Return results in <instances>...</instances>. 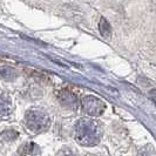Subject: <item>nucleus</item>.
<instances>
[{
    "label": "nucleus",
    "mask_w": 156,
    "mask_h": 156,
    "mask_svg": "<svg viewBox=\"0 0 156 156\" xmlns=\"http://www.w3.org/2000/svg\"><path fill=\"white\" fill-rule=\"evenodd\" d=\"M102 136V128L99 122L81 119L75 126V139L82 146H95Z\"/></svg>",
    "instance_id": "1"
},
{
    "label": "nucleus",
    "mask_w": 156,
    "mask_h": 156,
    "mask_svg": "<svg viewBox=\"0 0 156 156\" xmlns=\"http://www.w3.org/2000/svg\"><path fill=\"white\" fill-rule=\"evenodd\" d=\"M26 127L33 133H41L49 128L51 121L45 113L40 110H30L25 116Z\"/></svg>",
    "instance_id": "2"
},
{
    "label": "nucleus",
    "mask_w": 156,
    "mask_h": 156,
    "mask_svg": "<svg viewBox=\"0 0 156 156\" xmlns=\"http://www.w3.org/2000/svg\"><path fill=\"white\" fill-rule=\"evenodd\" d=\"M82 108L85 109V112L88 115L100 116L105 112L106 106H105V102L100 99H98L96 96L88 95V96H85L82 100Z\"/></svg>",
    "instance_id": "3"
},
{
    "label": "nucleus",
    "mask_w": 156,
    "mask_h": 156,
    "mask_svg": "<svg viewBox=\"0 0 156 156\" xmlns=\"http://www.w3.org/2000/svg\"><path fill=\"white\" fill-rule=\"evenodd\" d=\"M59 100L66 107H75L76 105V96L68 90H63L59 96Z\"/></svg>",
    "instance_id": "4"
},
{
    "label": "nucleus",
    "mask_w": 156,
    "mask_h": 156,
    "mask_svg": "<svg viewBox=\"0 0 156 156\" xmlns=\"http://www.w3.org/2000/svg\"><path fill=\"white\" fill-rule=\"evenodd\" d=\"M99 27H100V33L105 39H109L112 37V26L109 25V23L105 19L101 18L100 19V23H99Z\"/></svg>",
    "instance_id": "5"
},
{
    "label": "nucleus",
    "mask_w": 156,
    "mask_h": 156,
    "mask_svg": "<svg viewBox=\"0 0 156 156\" xmlns=\"http://www.w3.org/2000/svg\"><path fill=\"white\" fill-rule=\"evenodd\" d=\"M9 114V101L6 96L0 95V119Z\"/></svg>",
    "instance_id": "6"
},
{
    "label": "nucleus",
    "mask_w": 156,
    "mask_h": 156,
    "mask_svg": "<svg viewBox=\"0 0 156 156\" xmlns=\"http://www.w3.org/2000/svg\"><path fill=\"white\" fill-rule=\"evenodd\" d=\"M0 75L5 80L12 81L16 76V72L12 67H0Z\"/></svg>",
    "instance_id": "7"
},
{
    "label": "nucleus",
    "mask_w": 156,
    "mask_h": 156,
    "mask_svg": "<svg viewBox=\"0 0 156 156\" xmlns=\"http://www.w3.org/2000/svg\"><path fill=\"white\" fill-rule=\"evenodd\" d=\"M56 156H76V154L73 150H70L69 148H62L58 153Z\"/></svg>",
    "instance_id": "8"
},
{
    "label": "nucleus",
    "mask_w": 156,
    "mask_h": 156,
    "mask_svg": "<svg viewBox=\"0 0 156 156\" xmlns=\"http://www.w3.org/2000/svg\"><path fill=\"white\" fill-rule=\"evenodd\" d=\"M148 96H149V99L154 102V105L156 106V89H151L148 93Z\"/></svg>",
    "instance_id": "9"
}]
</instances>
